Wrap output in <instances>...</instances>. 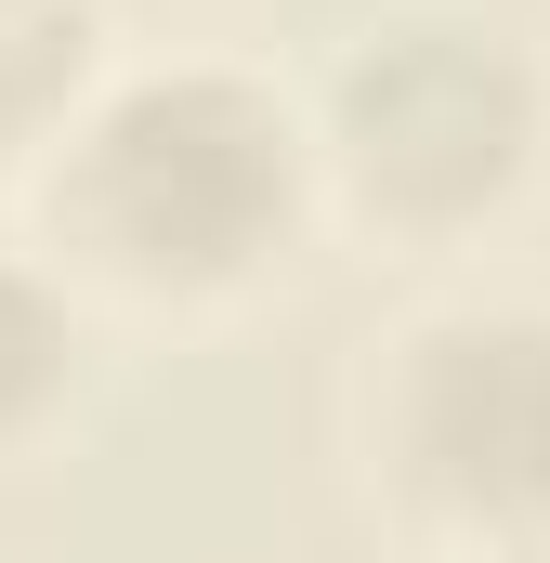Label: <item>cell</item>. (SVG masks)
<instances>
[{
	"label": "cell",
	"instance_id": "obj_1",
	"mask_svg": "<svg viewBox=\"0 0 550 563\" xmlns=\"http://www.w3.org/2000/svg\"><path fill=\"white\" fill-rule=\"evenodd\" d=\"M13 236L66 276L92 328H170V341L250 328L328 250L301 79L197 40L119 53L13 184Z\"/></svg>",
	"mask_w": 550,
	"mask_h": 563
},
{
	"label": "cell",
	"instance_id": "obj_5",
	"mask_svg": "<svg viewBox=\"0 0 550 563\" xmlns=\"http://www.w3.org/2000/svg\"><path fill=\"white\" fill-rule=\"evenodd\" d=\"M106 66H119L106 0H0V197L40 170V144L79 119Z\"/></svg>",
	"mask_w": 550,
	"mask_h": 563
},
{
	"label": "cell",
	"instance_id": "obj_2",
	"mask_svg": "<svg viewBox=\"0 0 550 563\" xmlns=\"http://www.w3.org/2000/svg\"><path fill=\"white\" fill-rule=\"evenodd\" d=\"M315 210L394 276H485L550 197V53L498 0H381L301 79Z\"/></svg>",
	"mask_w": 550,
	"mask_h": 563
},
{
	"label": "cell",
	"instance_id": "obj_4",
	"mask_svg": "<svg viewBox=\"0 0 550 563\" xmlns=\"http://www.w3.org/2000/svg\"><path fill=\"white\" fill-rule=\"evenodd\" d=\"M92 354H106V328L66 301V276L26 236H0V472L66 445V420L92 407Z\"/></svg>",
	"mask_w": 550,
	"mask_h": 563
},
{
	"label": "cell",
	"instance_id": "obj_3",
	"mask_svg": "<svg viewBox=\"0 0 550 563\" xmlns=\"http://www.w3.org/2000/svg\"><path fill=\"white\" fill-rule=\"evenodd\" d=\"M341 459L407 563H550V288H407L341 380Z\"/></svg>",
	"mask_w": 550,
	"mask_h": 563
}]
</instances>
